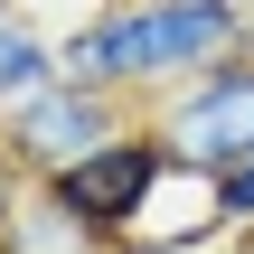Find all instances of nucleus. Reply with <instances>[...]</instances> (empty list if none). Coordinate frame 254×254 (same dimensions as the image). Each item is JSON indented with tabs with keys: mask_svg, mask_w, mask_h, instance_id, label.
<instances>
[{
	"mask_svg": "<svg viewBox=\"0 0 254 254\" xmlns=\"http://www.w3.org/2000/svg\"><path fill=\"white\" fill-rule=\"evenodd\" d=\"M170 160H179V151H170V141H160L151 123H123L113 141L75 151V160H66V170H47L38 189H47V198H57L66 217H85V226H94V236L113 245V236H123V226H132V217L151 207V189L170 179Z\"/></svg>",
	"mask_w": 254,
	"mask_h": 254,
	"instance_id": "20e7f679",
	"label": "nucleus"
},
{
	"mask_svg": "<svg viewBox=\"0 0 254 254\" xmlns=\"http://www.w3.org/2000/svg\"><path fill=\"white\" fill-rule=\"evenodd\" d=\"M0 254H9V236H0Z\"/></svg>",
	"mask_w": 254,
	"mask_h": 254,
	"instance_id": "9d476101",
	"label": "nucleus"
},
{
	"mask_svg": "<svg viewBox=\"0 0 254 254\" xmlns=\"http://www.w3.org/2000/svg\"><path fill=\"white\" fill-rule=\"evenodd\" d=\"M0 236H9V254H113L85 217H66L38 179H28V198H9V207H0Z\"/></svg>",
	"mask_w": 254,
	"mask_h": 254,
	"instance_id": "39448f33",
	"label": "nucleus"
},
{
	"mask_svg": "<svg viewBox=\"0 0 254 254\" xmlns=\"http://www.w3.org/2000/svg\"><path fill=\"white\" fill-rule=\"evenodd\" d=\"M254 38V0H104L94 19H75L57 38L66 75L113 85L123 104H151L160 85L198 75L207 57Z\"/></svg>",
	"mask_w": 254,
	"mask_h": 254,
	"instance_id": "f257e3e1",
	"label": "nucleus"
},
{
	"mask_svg": "<svg viewBox=\"0 0 254 254\" xmlns=\"http://www.w3.org/2000/svg\"><path fill=\"white\" fill-rule=\"evenodd\" d=\"M47 75H66V57H57V28H38V19H19V9H0V104L38 94Z\"/></svg>",
	"mask_w": 254,
	"mask_h": 254,
	"instance_id": "423d86ee",
	"label": "nucleus"
},
{
	"mask_svg": "<svg viewBox=\"0 0 254 254\" xmlns=\"http://www.w3.org/2000/svg\"><path fill=\"white\" fill-rule=\"evenodd\" d=\"M207 179H217V217H226V236H245V226H254V151L226 160V170H207Z\"/></svg>",
	"mask_w": 254,
	"mask_h": 254,
	"instance_id": "0eeeda50",
	"label": "nucleus"
},
{
	"mask_svg": "<svg viewBox=\"0 0 254 254\" xmlns=\"http://www.w3.org/2000/svg\"><path fill=\"white\" fill-rule=\"evenodd\" d=\"M0 9H19V19H38V28H57V38H66V28H75V19H94L104 0H0Z\"/></svg>",
	"mask_w": 254,
	"mask_h": 254,
	"instance_id": "6e6552de",
	"label": "nucleus"
},
{
	"mask_svg": "<svg viewBox=\"0 0 254 254\" xmlns=\"http://www.w3.org/2000/svg\"><path fill=\"white\" fill-rule=\"evenodd\" d=\"M141 123H151L189 170H226V160H245V151H254V38L226 47V57H207L198 75L160 85V94L141 104Z\"/></svg>",
	"mask_w": 254,
	"mask_h": 254,
	"instance_id": "f03ea898",
	"label": "nucleus"
},
{
	"mask_svg": "<svg viewBox=\"0 0 254 254\" xmlns=\"http://www.w3.org/2000/svg\"><path fill=\"white\" fill-rule=\"evenodd\" d=\"M123 123H132V104H123L113 85H85V75H47L38 94L0 104V160H9L19 179H47V170H66L75 151L113 141Z\"/></svg>",
	"mask_w": 254,
	"mask_h": 254,
	"instance_id": "7ed1b4c3",
	"label": "nucleus"
},
{
	"mask_svg": "<svg viewBox=\"0 0 254 254\" xmlns=\"http://www.w3.org/2000/svg\"><path fill=\"white\" fill-rule=\"evenodd\" d=\"M226 254H254V226H245V236H236V245H226Z\"/></svg>",
	"mask_w": 254,
	"mask_h": 254,
	"instance_id": "1a4fd4ad",
	"label": "nucleus"
}]
</instances>
